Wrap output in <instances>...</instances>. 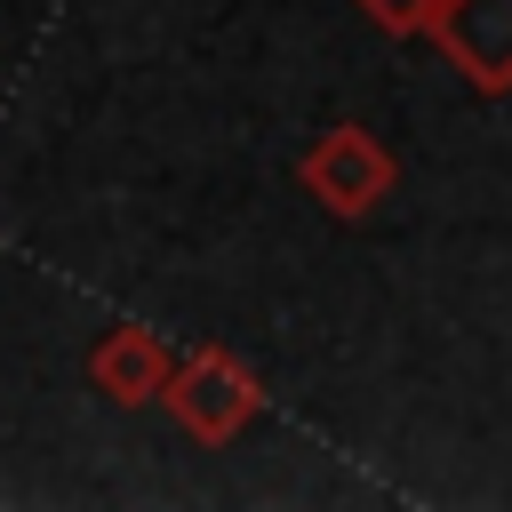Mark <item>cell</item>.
I'll use <instances>...</instances> for the list:
<instances>
[{
  "label": "cell",
  "mask_w": 512,
  "mask_h": 512,
  "mask_svg": "<svg viewBox=\"0 0 512 512\" xmlns=\"http://www.w3.org/2000/svg\"><path fill=\"white\" fill-rule=\"evenodd\" d=\"M160 408L176 416V432H184V440L224 448V440H240V432L264 416V376H256L232 344H192V352H176V360H168Z\"/></svg>",
  "instance_id": "obj_1"
},
{
  "label": "cell",
  "mask_w": 512,
  "mask_h": 512,
  "mask_svg": "<svg viewBox=\"0 0 512 512\" xmlns=\"http://www.w3.org/2000/svg\"><path fill=\"white\" fill-rule=\"evenodd\" d=\"M296 184H304V200H312L320 216H336V224H360V216H376V208L392 200V184H400V160H392V144H384L368 120H336L328 136H312V144H304V160H296Z\"/></svg>",
  "instance_id": "obj_2"
},
{
  "label": "cell",
  "mask_w": 512,
  "mask_h": 512,
  "mask_svg": "<svg viewBox=\"0 0 512 512\" xmlns=\"http://www.w3.org/2000/svg\"><path fill=\"white\" fill-rule=\"evenodd\" d=\"M424 40L472 96H512V0H440Z\"/></svg>",
  "instance_id": "obj_3"
},
{
  "label": "cell",
  "mask_w": 512,
  "mask_h": 512,
  "mask_svg": "<svg viewBox=\"0 0 512 512\" xmlns=\"http://www.w3.org/2000/svg\"><path fill=\"white\" fill-rule=\"evenodd\" d=\"M168 344L152 336V328H104L96 344H88V384L112 400V408H152L160 400V384H168Z\"/></svg>",
  "instance_id": "obj_4"
},
{
  "label": "cell",
  "mask_w": 512,
  "mask_h": 512,
  "mask_svg": "<svg viewBox=\"0 0 512 512\" xmlns=\"http://www.w3.org/2000/svg\"><path fill=\"white\" fill-rule=\"evenodd\" d=\"M384 40H424L432 32V16H440V0H352Z\"/></svg>",
  "instance_id": "obj_5"
}]
</instances>
